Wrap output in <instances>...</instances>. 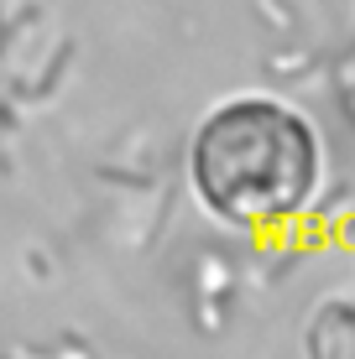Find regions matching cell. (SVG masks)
<instances>
[{"label": "cell", "mask_w": 355, "mask_h": 359, "mask_svg": "<svg viewBox=\"0 0 355 359\" xmlns=\"http://www.w3.org/2000/svg\"><path fill=\"white\" fill-rule=\"evenodd\" d=\"M324 151L314 126L283 99L240 94L199 120L188 182L230 229H283L319 193Z\"/></svg>", "instance_id": "obj_1"}, {"label": "cell", "mask_w": 355, "mask_h": 359, "mask_svg": "<svg viewBox=\"0 0 355 359\" xmlns=\"http://www.w3.org/2000/svg\"><path fill=\"white\" fill-rule=\"evenodd\" d=\"M303 359H355V287L314 307L303 328Z\"/></svg>", "instance_id": "obj_2"}]
</instances>
